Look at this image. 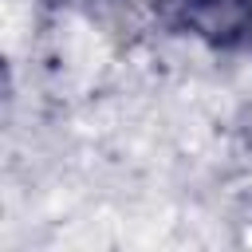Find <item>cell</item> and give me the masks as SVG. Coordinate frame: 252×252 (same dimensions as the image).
Masks as SVG:
<instances>
[{"instance_id": "1", "label": "cell", "mask_w": 252, "mask_h": 252, "mask_svg": "<svg viewBox=\"0 0 252 252\" xmlns=\"http://www.w3.org/2000/svg\"><path fill=\"white\" fill-rule=\"evenodd\" d=\"M185 8H193V12H220V8H228V4H236V0H181Z\"/></svg>"}]
</instances>
